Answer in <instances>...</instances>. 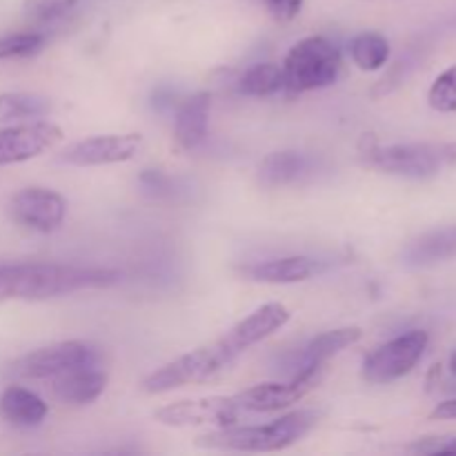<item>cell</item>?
<instances>
[{"label":"cell","mask_w":456,"mask_h":456,"mask_svg":"<svg viewBox=\"0 0 456 456\" xmlns=\"http://www.w3.org/2000/svg\"><path fill=\"white\" fill-rule=\"evenodd\" d=\"M142 145L141 134H105L74 142L61 154V163L74 167H98L132 160Z\"/></svg>","instance_id":"8fae6325"},{"label":"cell","mask_w":456,"mask_h":456,"mask_svg":"<svg viewBox=\"0 0 456 456\" xmlns=\"http://www.w3.org/2000/svg\"><path fill=\"white\" fill-rule=\"evenodd\" d=\"M428 343H430V337L426 330H410V332L383 343L365 359L363 379L368 383H377V386L403 379L423 359Z\"/></svg>","instance_id":"52a82bcc"},{"label":"cell","mask_w":456,"mask_h":456,"mask_svg":"<svg viewBox=\"0 0 456 456\" xmlns=\"http://www.w3.org/2000/svg\"><path fill=\"white\" fill-rule=\"evenodd\" d=\"M52 111L49 98L29 92H4L0 94V123H16V120L43 118Z\"/></svg>","instance_id":"44dd1931"},{"label":"cell","mask_w":456,"mask_h":456,"mask_svg":"<svg viewBox=\"0 0 456 456\" xmlns=\"http://www.w3.org/2000/svg\"><path fill=\"white\" fill-rule=\"evenodd\" d=\"M107 387V372L98 370V365L69 370L53 377L52 390L56 399L71 405H87L96 401Z\"/></svg>","instance_id":"ac0fdd59"},{"label":"cell","mask_w":456,"mask_h":456,"mask_svg":"<svg viewBox=\"0 0 456 456\" xmlns=\"http://www.w3.org/2000/svg\"><path fill=\"white\" fill-rule=\"evenodd\" d=\"M450 372L456 377V350L452 352V356H450Z\"/></svg>","instance_id":"4dcf8cb0"},{"label":"cell","mask_w":456,"mask_h":456,"mask_svg":"<svg viewBox=\"0 0 456 456\" xmlns=\"http://www.w3.org/2000/svg\"><path fill=\"white\" fill-rule=\"evenodd\" d=\"M240 274L256 283H270V285H289L301 283V281L312 279L321 272V263L312 261L307 256H285L274 258V261H261L252 263V265L240 267Z\"/></svg>","instance_id":"9a60e30c"},{"label":"cell","mask_w":456,"mask_h":456,"mask_svg":"<svg viewBox=\"0 0 456 456\" xmlns=\"http://www.w3.org/2000/svg\"><path fill=\"white\" fill-rule=\"evenodd\" d=\"M361 337H363V330L361 328H338L319 334V337H314L305 347H303L301 365L328 363L332 356L341 354L343 350H347L350 346L359 343Z\"/></svg>","instance_id":"ffe728a7"},{"label":"cell","mask_w":456,"mask_h":456,"mask_svg":"<svg viewBox=\"0 0 456 456\" xmlns=\"http://www.w3.org/2000/svg\"><path fill=\"white\" fill-rule=\"evenodd\" d=\"M209 107L212 96L208 92H196L178 105L174 120V141L181 150H196L208 138Z\"/></svg>","instance_id":"2e32d148"},{"label":"cell","mask_w":456,"mask_h":456,"mask_svg":"<svg viewBox=\"0 0 456 456\" xmlns=\"http://www.w3.org/2000/svg\"><path fill=\"white\" fill-rule=\"evenodd\" d=\"M283 89V69L272 62H258L249 67L239 80V92L245 96L265 98Z\"/></svg>","instance_id":"603a6c76"},{"label":"cell","mask_w":456,"mask_h":456,"mask_svg":"<svg viewBox=\"0 0 456 456\" xmlns=\"http://www.w3.org/2000/svg\"><path fill=\"white\" fill-rule=\"evenodd\" d=\"M365 165L392 176L432 178L444 169L456 165L454 142H399V145H379L370 141L361 147Z\"/></svg>","instance_id":"3957f363"},{"label":"cell","mask_w":456,"mask_h":456,"mask_svg":"<svg viewBox=\"0 0 456 456\" xmlns=\"http://www.w3.org/2000/svg\"><path fill=\"white\" fill-rule=\"evenodd\" d=\"M352 61L359 65V69L363 71H377L390 58V43H387L386 36L377 34V31H365L359 34L350 45Z\"/></svg>","instance_id":"7402d4cb"},{"label":"cell","mask_w":456,"mask_h":456,"mask_svg":"<svg viewBox=\"0 0 456 456\" xmlns=\"http://www.w3.org/2000/svg\"><path fill=\"white\" fill-rule=\"evenodd\" d=\"M47 45L45 31H18L0 38V62L18 61V58H31L40 53Z\"/></svg>","instance_id":"cb8c5ba5"},{"label":"cell","mask_w":456,"mask_h":456,"mask_svg":"<svg viewBox=\"0 0 456 456\" xmlns=\"http://www.w3.org/2000/svg\"><path fill=\"white\" fill-rule=\"evenodd\" d=\"M138 183L154 199H172L176 194V183L167 174L160 172V169H145L141 174V178H138Z\"/></svg>","instance_id":"83f0119b"},{"label":"cell","mask_w":456,"mask_h":456,"mask_svg":"<svg viewBox=\"0 0 456 456\" xmlns=\"http://www.w3.org/2000/svg\"><path fill=\"white\" fill-rule=\"evenodd\" d=\"M101 363V350L85 341H62L29 352L9 365L13 379H53L69 370Z\"/></svg>","instance_id":"8992f818"},{"label":"cell","mask_w":456,"mask_h":456,"mask_svg":"<svg viewBox=\"0 0 456 456\" xmlns=\"http://www.w3.org/2000/svg\"><path fill=\"white\" fill-rule=\"evenodd\" d=\"M325 372V363H303L289 383H258L234 396L245 412H279L305 399Z\"/></svg>","instance_id":"ba28073f"},{"label":"cell","mask_w":456,"mask_h":456,"mask_svg":"<svg viewBox=\"0 0 456 456\" xmlns=\"http://www.w3.org/2000/svg\"><path fill=\"white\" fill-rule=\"evenodd\" d=\"M245 410L236 403L234 396H208V399L178 401L165 408L156 410L154 419L160 426L169 428H191V426H212L230 428L239 426L245 417Z\"/></svg>","instance_id":"9c48e42d"},{"label":"cell","mask_w":456,"mask_h":456,"mask_svg":"<svg viewBox=\"0 0 456 456\" xmlns=\"http://www.w3.org/2000/svg\"><path fill=\"white\" fill-rule=\"evenodd\" d=\"M319 160L298 150H283L265 156L258 165L256 178L263 187L297 185L316 172Z\"/></svg>","instance_id":"5bb4252c"},{"label":"cell","mask_w":456,"mask_h":456,"mask_svg":"<svg viewBox=\"0 0 456 456\" xmlns=\"http://www.w3.org/2000/svg\"><path fill=\"white\" fill-rule=\"evenodd\" d=\"M408 267H432L456 258V225L439 227L410 240L401 254Z\"/></svg>","instance_id":"e0dca14e"},{"label":"cell","mask_w":456,"mask_h":456,"mask_svg":"<svg viewBox=\"0 0 456 456\" xmlns=\"http://www.w3.org/2000/svg\"><path fill=\"white\" fill-rule=\"evenodd\" d=\"M0 414L18 428L40 426L47 417V403L36 392L20 386H9L0 396Z\"/></svg>","instance_id":"d6986e66"},{"label":"cell","mask_w":456,"mask_h":456,"mask_svg":"<svg viewBox=\"0 0 456 456\" xmlns=\"http://www.w3.org/2000/svg\"><path fill=\"white\" fill-rule=\"evenodd\" d=\"M421 61V53H419V47L410 49L408 53H405L403 58H399V62H396L395 67H392L390 71H387L386 76H383L381 80H379V85L374 87L372 96H386V94H390L392 89L399 87L401 83H403L405 78L410 76V71L417 67V62Z\"/></svg>","instance_id":"4316f807"},{"label":"cell","mask_w":456,"mask_h":456,"mask_svg":"<svg viewBox=\"0 0 456 456\" xmlns=\"http://www.w3.org/2000/svg\"><path fill=\"white\" fill-rule=\"evenodd\" d=\"M281 69L289 94L330 87L341 74V52L323 36H310L289 49Z\"/></svg>","instance_id":"277c9868"},{"label":"cell","mask_w":456,"mask_h":456,"mask_svg":"<svg viewBox=\"0 0 456 456\" xmlns=\"http://www.w3.org/2000/svg\"><path fill=\"white\" fill-rule=\"evenodd\" d=\"M288 321H289L288 307L281 305V303H265V305L254 310L249 316H245L243 321H239V323H236L234 328L221 338L223 343L230 347L232 354L239 359L245 350H249L252 346L261 343L263 338L279 332L283 325H288Z\"/></svg>","instance_id":"4fadbf2b"},{"label":"cell","mask_w":456,"mask_h":456,"mask_svg":"<svg viewBox=\"0 0 456 456\" xmlns=\"http://www.w3.org/2000/svg\"><path fill=\"white\" fill-rule=\"evenodd\" d=\"M83 0H25V16L34 25L47 27L65 20Z\"/></svg>","instance_id":"d4e9b609"},{"label":"cell","mask_w":456,"mask_h":456,"mask_svg":"<svg viewBox=\"0 0 456 456\" xmlns=\"http://www.w3.org/2000/svg\"><path fill=\"white\" fill-rule=\"evenodd\" d=\"M430 419H435V421H452V419H456V399L444 401V403L436 405L432 410Z\"/></svg>","instance_id":"f546056e"},{"label":"cell","mask_w":456,"mask_h":456,"mask_svg":"<svg viewBox=\"0 0 456 456\" xmlns=\"http://www.w3.org/2000/svg\"><path fill=\"white\" fill-rule=\"evenodd\" d=\"M314 410H297L265 426H230L196 439L199 448L227 450V452H279L301 441L319 423Z\"/></svg>","instance_id":"7a4b0ae2"},{"label":"cell","mask_w":456,"mask_h":456,"mask_svg":"<svg viewBox=\"0 0 456 456\" xmlns=\"http://www.w3.org/2000/svg\"><path fill=\"white\" fill-rule=\"evenodd\" d=\"M9 216L34 232H53L67 216V200L47 187H25L9 199Z\"/></svg>","instance_id":"30bf717a"},{"label":"cell","mask_w":456,"mask_h":456,"mask_svg":"<svg viewBox=\"0 0 456 456\" xmlns=\"http://www.w3.org/2000/svg\"><path fill=\"white\" fill-rule=\"evenodd\" d=\"M263 3H265L267 12L281 22L294 20L303 9V0H263Z\"/></svg>","instance_id":"f1b7e54d"},{"label":"cell","mask_w":456,"mask_h":456,"mask_svg":"<svg viewBox=\"0 0 456 456\" xmlns=\"http://www.w3.org/2000/svg\"><path fill=\"white\" fill-rule=\"evenodd\" d=\"M428 102H430L432 110L441 111V114H452V111H456V65L445 69L432 83L430 92H428Z\"/></svg>","instance_id":"484cf974"},{"label":"cell","mask_w":456,"mask_h":456,"mask_svg":"<svg viewBox=\"0 0 456 456\" xmlns=\"http://www.w3.org/2000/svg\"><path fill=\"white\" fill-rule=\"evenodd\" d=\"M61 138L62 129L53 123H45V120L0 129V167L36 159L45 150L56 145Z\"/></svg>","instance_id":"7c38bea8"},{"label":"cell","mask_w":456,"mask_h":456,"mask_svg":"<svg viewBox=\"0 0 456 456\" xmlns=\"http://www.w3.org/2000/svg\"><path fill=\"white\" fill-rule=\"evenodd\" d=\"M123 279L110 267L61 265V263H0V301H45L85 289L111 288Z\"/></svg>","instance_id":"6da1fadb"},{"label":"cell","mask_w":456,"mask_h":456,"mask_svg":"<svg viewBox=\"0 0 456 456\" xmlns=\"http://www.w3.org/2000/svg\"><path fill=\"white\" fill-rule=\"evenodd\" d=\"M236 361V356L232 354L225 347V343L218 338V341L209 343V346L199 347V350L190 352V354L178 356L172 363L163 365L156 372H151L150 377L142 381V392L147 395H163V392L176 390V387L190 386V383H203L209 379L216 377L218 372H223L225 368H230Z\"/></svg>","instance_id":"5b68a950"}]
</instances>
